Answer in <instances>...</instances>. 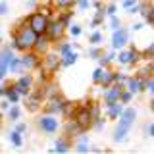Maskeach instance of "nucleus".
Instances as JSON below:
<instances>
[{"label": "nucleus", "mask_w": 154, "mask_h": 154, "mask_svg": "<svg viewBox=\"0 0 154 154\" xmlns=\"http://www.w3.org/2000/svg\"><path fill=\"white\" fill-rule=\"evenodd\" d=\"M38 38V33L29 25L27 17L23 21H19L16 27H14V38H12V46L19 52L25 50H33L35 48V42Z\"/></svg>", "instance_id": "f257e3e1"}, {"label": "nucleus", "mask_w": 154, "mask_h": 154, "mask_svg": "<svg viewBox=\"0 0 154 154\" xmlns=\"http://www.w3.org/2000/svg\"><path fill=\"white\" fill-rule=\"evenodd\" d=\"M135 119H137V112H135L133 108H125L123 114L118 118V125H116V129H114V141L116 143L125 141V137H127V133L131 131Z\"/></svg>", "instance_id": "f03ea898"}, {"label": "nucleus", "mask_w": 154, "mask_h": 154, "mask_svg": "<svg viewBox=\"0 0 154 154\" xmlns=\"http://www.w3.org/2000/svg\"><path fill=\"white\" fill-rule=\"evenodd\" d=\"M62 67V56L58 52H46L42 54V60H41V75H42V81L45 79H50V75H54L58 69Z\"/></svg>", "instance_id": "7ed1b4c3"}, {"label": "nucleus", "mask_w": 154, "mask_h": 154, "mask_svg": "<svg viewBox=\"0 0 154 154\" xmlns=\"http://www.w3.org/2000/svg\"><path fill=\"white\" fill-rule=\"evenodd\" d=\"M37 127L41 129L45 135H54L58 129H60V119H58V114L45 112L42 116H38V118H37Z\"/></svg>", "instance_id": "20e7f679"}, {"label": "nucleus", "mask_w": 154, "mask_h": 154, "mask_svg": "<svg viewBox=\"0 0 154 154\" xmlns=\"http://www.w3.org/2000/svg\"><path fill=\"white\" fill-rule=\"evenodd\" d=\"M143 60V52H139V48H127V50H119L118 52V62L119 66H137Z\"/></svg>", "instance_id": "39448f33"}, {"label": "nucleus", "mask_w": 154, "mask_h": 154, "mask_svg": "<svg viewBox=\"0 0 154 154\" xmlns=\"http://www.w3.org/2000/svg\"><path fill=\"white\" fill-rule=\"evenodd\" d=\"M50 16H45V14H41L37 10L35 14H31V16H27V21H29V25H31L35 31L38 33V35H42V33H46V29H48V23H50Z\"/></svg>", "instance_id": "423d86ee"}, {"label": "nucleus", "mask_w": 154, "mask_h": 154, "mask_svg": "<svg viewBox=\"0 0 154 154\" xmlns=\"http://www.w3.org/2000/svg\"><path fill=\"white\" fill-rule=\"evenodd\" d=\"M41 60L42 56L35 50H25L21 52V62H23V69L25 71H33V69H38L41 67Z\"/></svg>", "instance_id": "0eeeda50"}, {"label": "nucleus", "mask_w": 154, "mask_h": 154, "mask_svg": "<svg viewBox=\"0 0 154 154\" xmlns=\"http://www.w3.org/2000/svg\"><path fill=\"white\" fill-rule=\"evenodd\" d=\"M66 25L60 21L58 17H54V19H50V23H48V29H46V35L52 38V42H60L62 38H64V35H66Z\"/></svg>", "instance_id": "6e6552de"}, {"label": "nucleus", "mask_w": 154, "mask_h": 154, "mask_svg": "<svg viewBox=\"0 0 154 154\" xmlns=\"http://www.w3.org/2000/svg\"><path fill=\"white\" fill-rule=\"evenodd\" d=\"M71 119H75V123L79 125V127H83L85 131L89 127H93V114H91V110H89V106H81L79 104V110L75 112V116Z\"/></svg>", "instance_id": "1a4fd4ad"}, {"label": "nucleus", "mask_w": 154, "mask_h": 154, "mask_svg": "<svg viewBox=\"0 0 154 154\" xmlns=\"http://www.w3.org/2000/svg\"><path fill=\"white\" fill-rule=\"evenodd\" d=\"M14 50H16L14 46H8V48H2V50H0V79H4V77L10 73V62L16 56Z\"/></svg>", "instance_id": "9d476101"}, {"label": "nucleus", "mask_w": 154, "mask_h": 154, "mask_svg": "<svg viewBox=\"0 0 154 154\" xmlns=\"http://www.w3.org/2000/svg\"><path fill=\"white\" fill-rule=\"evenodd\" d=\"M45 106V98H42L41 91H31L27 96H25V108L29 110V112H37L38 108H42Z\"/></svg>", "instance_id": "9b49d317"}, {"label": "nucleus", "mask_w": 154, "mask_h": 154, "mask_svg": "<svg viewBox=\"0 0 154 154\" xmlns=\"http://www.w3.org/2000/svg\"><path fill=\"white\" fill-rule=\"evenodd\" d=\"M16 87L19 89V93H21L23 96H27V94L33 91V87H35V77H33L31 73L19 75L17 79H16Z\"/></svg>", "instance_id": "f8f14e48"}, {"label": "nucleus", "mask_w": 154, "mask_h": 154, "mask_svg": "<svg viewBox=\"0 0 154 154\" xmlns=\"http://www.w3.org/2000/svg\"><path fill=\"white\" fill-rule=\"evenodd\" d=\"M127 42H129V31L127 29H123V27L114 29V33H112V48L114 50H122Z\"/></svg>", "instance_id": "ddd939ff"}, {"label": "nucleus", "mask_w": 154, "mask_h": 154, "mask_svg": "<svg viewBox=\"0 0 154 154\" xmlns=\"http://www.w3.org/2000/svg\"><path fill=\"white\" fill-rule=\"evenodd\" d=\"M38 91H41V94H42V98H45V102L60 94V87H58L54 81H50V79H45V81H42L41 87H38Z\"/></svg>", "instance_id": "4468645a"}, {"label": "nucleus", "mask_w": 154, "mask_h": 154, "mask_svg": "<svg viewBox=\"0 0 154 154\" xmlns=\"http://www.w3.org/2000/svg\"><path fill=\"white\" fill-rule=\"evenodd\" d=\"M123 89H125V87H123V85H119V83H114V85L106 87V89H104V93H102L104 102H118V100L122 98Z\"/></svg>", "instance_id": "2eb2a0df"}, {"label": "nucleus", "mask_w": 154, "mask_h": 154, "mask_svg": "<svg viewBox=\"0 0 154 154\" xmlns=\"http://www.w3.org/2000/svg\"><path fill=\"white\" fill-rule=\"evenodd\" d=\"M125 89H129L133 94L144 93V91H146V79H144V77H139V75H133V77H129V79H127Z\"/></svg>", "instance_id": "dca6fc26"}, {"label": "nucleus", "mask_w": 154, "mask_h": 154, "mask_svg": "<svg viewBox=\"0 0 154 154\" xmlns=\"http://www.w3.org/2000/svg\"><path fill=\"white\" fill-rule=\"evenodd\" d=\"M64 102H66V98H64L62 94H58V96H54V98H50V100H46V102H45V112H50V114H62Z\"/></svg>", "instance_id": "f3484780"}, {"label": "nucleus", "mask_w": 154, "mask_h": 154, "mask_svg": "<svg viewBox=\"0 0 154 154\" xmlns=\"http://www.w3.org/2000/svg\"><path fill=\"white\" fill-rule=\"evenodd\" d=\"M123 102H122V100H118V102H106V108H104V114L106 116H108V118L110 119H118L119 118V116H122L123 114Z\"/></svg>", "instance_id": "a211bd4d"}, {"label": "nucleus", "mask_w": 154, "mask_h": 154, "mask_svg": "<svg viewBox=\"0 0 154 154\" xmlns=\"http://www.w3.org/2000/svg\"><path fill=\"white\" fill-rule=\"evenodd\" d=\"M54 45L52 42V38L46 35V33H42V35H38V38H37V42H35V48L33 50L35 52H38V54H46V52H50V46Z\"/></svg>", "instance_id": "6ab92c4d"}, {"label": "nucleus", "mask_w": 154, "mask_h": 154, "mask_svg": "<svg viewBox=\"0 0 154 154\" xmlns=\"http://www.w3.org/2000/svg\"><path fill=\"white\" fill-rule=\"evenodd\" d=\"M139 77H144V79H148V77H154V62L152 60H146L143 62V64H139L137 67V73Z\"/></svg>", "instance_id": "aec40b11"}, {"label": "nucleus", "mask_w": 154, "mask_h": 154, "mask_svg": "<svg viewBox=\"0 0 154 154\" xmlns=\"http://www.w3.org/2000/svg\"><path fill=\"white\" fill-rule=\"evenodd\" d=\"M139 14L144 16V21L154 25V4L152 2H143L141 8H139Z\"/></svg>", "instance_id": "412c9836"}, {"label": "nucleus", "mask_w": 154, "mask_h": 154, "mask_svg": "<svg viewBox=\"0 0 154 154\" xmlns=\"http://www.w3.org/2000/svg\"><path fill=\"white\" fill-rule=\"evenodd\" d=\"M118 73L119 71H116V69H110V67H104V75H102V81H100V85L104 87H110V85H114L116 81H118Z\"/></svg>", "instance_id": "4be33fe9"}, {"label": "nucleus", "mask_w": 154, "mask_h": 154, "mask_svg": "<svg viewBox=\"0 0 154 154\" xmlns=\"http://www.w3.org/2000/svg\"><path fill=\"white\" fill-rule=\"evenodd\" d=\"M21 96H23V94L19 93V89L16 87V83H8V85H6V98H8L12 104H17Z\"/></svg>", "instance_id": "5701e85b"}, {"label": "nucleus", "mask_w": 154, "mask_h": 154, "mask_svg": "<svg viewBox=\"0 0 154 154\" xmlns=\"http://www.w3.org/2000/svg\"><path fill=\"white\" fill-rule=\"evenodd\" d=\"M77 110H79V104H77V102L66 100V102H64V108H62V116H64V118H67V119H71V118L75 116Z\"/></svg>", "instance_id": "b1692460"}, {"label": "nucleus", "mask_w": 154, "mask_h": 154, "mask_svg": "<svg viewBox=\"0 0 154 154\" xmlns=\"http://www.w3.org/2000/svg\"><path fill=\"white\" fill-rule=\"evenodd\" d=\"M50 4L56 8V12H62V10H71L77 4V0H50Z\"/></svg>", "instance_id": "393cba45"}, {"label": "nucleus", "mask_w": 154, "mask_h": 154, "mask_svg": "<svg viewBox=\"0 0 154 154\" xmlns=\"http://www.w3.org/2000/svg\"><path fill=\"white\" fill-rule=\"evenodd\" d=\"M69 148H71L69 137H60V139H56V144H54V150H56V152H67Z\"/></svg>", "instance_id": "a878e982"}, {"label": "nucleus", "mask_w": 154, "mask_h": 154, "mask_svg": "<svg viewBox=\"0 0 154 154\" xmlns=\"http://www.w3.org/2000/svg\"><path fill=\"white\" fill-rule=\"evenodd\" d=\"M21 71H25L23 69V62H21V56H14L12 58V62H10V73H21Z\"/></svg>", "instance_id": "bb28decb"}, {"label": "nucleus", "mask_w": 154, "mask_h": 154, "mask_svg": "<svg viewBox=\"0 0 154 154\" xmlns=\"http://www.w3.org/2000/svg\"><path fill=\"white\" fill-rule=\"evenodd\" d=\"M54 50H56L60 56H66V54H69V52H73V46H71L69 42H62V41H60V42L54 46Z\"/></svg>", "instance_id": "cd10ccee"}, {"label": "nucleus", "mask_w": 154, "mask_h": 154, "mask_svg": "<svg viewBox=\"0 0 154 154\" xmlns=\"http://www.w3.org/2000/svg\"><path fill=\"white\" fill-rule=\"evenodd\" d=\"M116 58H118V54H116V52H104V54L100 56L98 64L102 66V67H106V66H110V64H112V60H116Z\"/></svg>", "instance_id": "c85d7f7f"}, {"label": "nucleus", "mask_w": 154, "mask_h": 154, "mask_svg": "<svg viewBox=\"0 0 154 154\" xmlns=\"http://www.w3.org/2000/svg\"><path fill=\"white\" fill-rule=\"evenodd\" d=\"M77 58H79V54H75V52H69V54L62 56V67H69V66H73L75 62H77Z\"/></svg>", "instance_id": "c756f323"}, {"label": "nucleus", "mask_w": 154, "mask_h": 154, "mask_svg": "<svg viewBox=\"0 0 154 154\" xmlns=\"http://www.w3.org/2000/svg\"><path fill=\"white\" fill-rule=\"evenodd\" d=\"M19 116H21V108H19L17 104H12L10 110H8V119H10V122H17Z\"/></svg>", "instance_id": "7c9ffc66"}, {"label": "nucleus", "mask_w": 154, "mask_h": 154, "mask_svg": "<svg viewBox=\"0 0 154 154\" xmlns=\"http://www.w3.org/2000/svg\"><path fill=\"white\" fill-rule=\"evenodd\" d=\"M89 148H91V146H89V141H87V137H83V135H81L79 141L75 143V150H77V152H87Z\"/></svg>", "instance_id": "2f4dec72"}, {"label": "nucleus", "mask_w": 154, "mask_h": 154, "mask_svg": "<svg viewBox=\"0 0 154 154\" xmlns=\"http://www.w3.org/2000/svg\"><path fill=\"white\" fill-rule=\"evenodd\" d=\"M10 143H12L14 146H21V144H23V137H21V133L14 129V131L10 133Z\"/></svg>", "instance_id": "473e14b6"}, {"label": "nucleus", "mask_w": 154, "mask_h": 154, "mask_svg": "<svg viewBox=\"0 0 154 154\" xmlns=\"http://www.w3.org/2000/svg\"><path fill=\"white\" fill-rule=\"evenodd\" d=\"M102 75H104V67H102V66L96 67V69L93 71V83L100 85V81H102Z\"/></svg>", "instance_id": "72a5a7b5"}, {"label": "nucleus", "mask_w": 154, "mask_h": 154, "mask_svg": "<svg viewBox=\"0 0 154 154\" xmlns=\"http://www.w3.org/2000/svg\"><path fill=\"white\" fill-rule=\"evenodd\" d=\"M89 41H91V45H100V42H102V33H100V31H93L91 37H89Z\"/></svg>", "instance_id": "f704fd0d"}, {"label": "nucleus", "mask_w": 154, "mask_h": 154, "mask_svg": "<svg viewBox=\"0 0 154 154\" xmlns=\"http://www.w3.org/2000/svg\"><path fill=\"white\" fill-rule=\"evenodd\" d=\"M133 96H135V94H133L129 89H123V93H122V98H119V100H122L123 104H129V102L133 100Z\"/></svg>", "instance_id": "c9c22d12"}, {"label": "nucleus", "mask_w": 154, "mask_h": 154, "mask_svg": "<svg viewBox=\"0 0 154 154\" xmlns=\"http://www.w3.org/2000/svg\"><path fill=\"white\" fill-rule=\"evenodd\" d=\"M143 58H144V60H152V58H154V41L150 42V46H148V48H144V50H143Z\"/></svg>", "instance_id": "e433bc0d"}, {"label": "nucleus", "mask_w": 154, "mask_h": 154, "mask_svg": "<svg viewBox=\"0 0 154 154\" xmlns=\"http://www.w3.org/2000/svg\"><path fill=\"white\" fill-rule=\"evenodd\" d=\"M102 54H104V52L100 50L98 46H93V48H91V50H89V56L93 58V60H100V56H102Z\"/></svg>", "instance_id": "4c0bfd02"}, {"label": "nucleus", "mask_w": 154, "mask_h": 154, "mask_svg": "<svg viewBox=\"0 0 154 154\" xmlns=\"http://www.w3.org/2000/svg\"><path fill=\"white\" fill-rule=\"evenodd\" d=\"M67 29H69V35H71V37H79L81 33H83V27H81L79 23H77V25H69Z\"/></svg>", "instance_id": "58836bf2"}, {"label": "nucleus", "mask_w": 154, "mask_h": 154, "mask_svg": "<svg viewBox=\"0 0 154 154\" xmlns=\"http://www.w3.org/2000/svg\"><path fill=\"white\" fill-rule=\"evenodd\" d=\"M102 19H104V14H100V12H98L93 19H91V27H98L100 23H102Z\"/></svg>", "instance_id": "ea45409f"}, {"label": "nucleus", "mask_w": 154, "mask_h": 154, "mask_svg": "<svg viewBox=\"0 0 154 154\" xmlns=\"http://www.w3.org/2000/svg\"><path fill=\"white\" fill-rule=\"evenodd\" d=\"M144 93H148L150 96H154V77H148L146 79V91Z\"/></svg>", "instance_id": "a19ab883"}, {"label": "nucleus", "mask_w": 154, "mask_h": 154, "mask_svg": "<svg viewBox=\"0 0 154 154\" xmlns=\"http://www.w3.org/2000/svg\"><path fill=\"white\" fill-rule=\"evenodd\" d=\"M116 10H118V8H116L114 4H108V6L104 8V16H108V17H114V16H116Z\"/></svg>", "instance_id": "79ce46f5"}, {"label": "nucleus", "mask_w": 154, "mask_h": 154, "mask_svg": "<svg viewBox=\"0 0 154 154\" xmlns=\"http://www.w3.org/2000/svg\"><path fill=\"white\" fill-rule=\"evenodd\" d=\"M102 127H104V119L102 118H98V119H94V122H93V129H94V131H100Z\"/></svg>", "instance_id": "37998d69"}, {"label": "nucleus", "mask_w": 154, "mask_h": 154, "mask_svg": "<svg viewBox=\"0 0 154 154\" xmlns=\"http://www.w3.org/2000/svg\"><path fill=\"white\" fill-rule=\"evenodd\" d=\"M122 4H123V8H125V10H129V8L137 6V4H139V0H122Z\"/></svg>", "instance_id": "c03bdc74"}, {"label": "nucleus", "mask_w": 154, "mask_h": 154, "mask_svg": "<svg viewBox=\"0 0 154 154\" xmlns=\"http://www.w3.org/2000/svg\"><path fill=\"white\" fill-rule=\"evenodd\" d=\"M110 27H112V29H119V27H122V21H119L116 16L110 17Z\"/></svg>", "instance_id": "a18cd8bd"}, {"label": "nucleus", "mask_w": 154, "mask_h": 154, "mask_svg": "<svg viewBox=\"0 0 154 154\" xmlns=\"http://www.w3.org/2000/svg\"><path fill=\"white\" fill-rule=\"evenodd\" d=\"M89 6H91L89 0H77V10H87Z\"/></svg>", "instance_id": "49530a36"}, {"label": "nucleus", "mask_w": 154, "mask_h": 154, "mask_svg": "<svg viewBox=\"0 0 154 154\" xmlns=\"http://www.w3.org/2000/svg\"><path fill=\"white\" fill-rule=\"evenodd\" d=\"M6 14H8V2L0 0V16H6Z\"/></svg>", "instance_id": "de8ad7c7"}, {"label": "nucleus", "mask_w": 154, "mask_h": 154, "mask_svg": "<svg viewBox=\"0 0 154 154\" xmlns=\"http://www.w3.org/2000/svg\"><path fill=\"white\" fill-rule=\"evenodd\" d=\"M10 104H12V102H10V100L6 98L4 102H0V110H10Z\"/></svg>", "instance_id": "09e8293b"}, {"label": "nucleus", "mask_w": 154, "mask_h": 154, "mask_svg": "<svg viewBox=\"0 0 154 154\" xmlns=\"http://www.w3.org/2000/svg\"><path fill=\"white\" fill-rule=\"evenodd\" d=\"M146 133H148V137H154V122H152V123H148Z\"/></svg>", "instance_id": "8fccbe9b"}, {"label": "nucleus", "mask_w": 154, "mask_h": 154, "mask_svg": "<svg viewBox=\"0 0 154 154\" xmlns=\"http://www.w3.org/2000/svg\"><path fill=\"white\" fill-rule=\"evenodd\" d=\"M25 129H27V125H25V123H17V125H16V131H19V133H23Z\"/></svg>", "instance_id": "3c124183"}, {"label": "nucleus", "mask_w": 154, "mask_h": 154, "mask_svg": "<svg viewBox=\"0 0 154 154\" xmlns=\"http://www.w3.org/2000/svg\"><path fill=\"white\" fill-rule=\"evenodd\" d=\"M133 31H141V29H143V23H133Z\"/></svg>", "instance_id": "603ef678"}, {"label": "nucleus", "mask_w": 154, "mask_h": 154, "mask_svg": "<svg viewBox=\"0 0 154 154\" xmlns=\"http://www.w3.org/2000/svg\"><path fill=\"white\" fill-rule=\"evenodd\" d=\"M6 96V85H0V98Z\"/></svg>", "instance_id": "864d4df0"}, {"label": "nucleus", "mask_w": 154, "mask_h": 154, "mask_svg": "<svg viewBox=\"0 0 154 154\" xmlns=\"http://www.w3.org/2000/svg\"><path fill=\"white\" fill-rule=\"evenodd\" d=\"M150 110L154 112V96H152V100H150Z\"/></svg>", "instance_id": "5fc2aeb1"}, {"label": "nucleus", "mask_w": 154, "mask_h": 154, "mask_svg": "<svg viewBox=\"0 0 154 154\" xmlns=\"http://www.w3.org/2000/svg\"><path fill=\"white\" fill-rule=\"evenodd\" d=\"M0 45H2V38H0Z\"/></svg>", "instance_id": "6e6d98bb"}]
</instances>
